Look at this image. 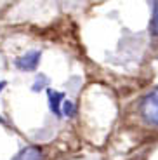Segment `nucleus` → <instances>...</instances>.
<instances>
[{"instance_id": "nucleus-1", "label": "nucleus", "mask_w": 158, "mask_h": 160, "mask_svg": "<svg viewBox=\"0 0 158 160\" xmlns=\"http://www.w3.org/2000/svg\"><path fill=\"white\" fill-rule=\"evenodd\" d=\"M141 115L146 122L158 125V87L148 92L141 101Z\"/></svg>"}, {"instance_id": "nucleus-2", "label": "nucleus", "mask_w": 158, "mask_h": 160, "mask_svg": "<svg viewBox=\"0 0 158 160\" xmlns=\"http://www.w3.org/2000/svg\"><path fill=\"white\" fill-rule=\"evenodd\" d=\"M40 58H42V52L40 51H28L26 54L17 58V59L14 61V64H16L19 70H23V72H33V70H37V66L40 64Z\"/></svg>"}, {"instance_id": "nucleus-3", "label": "nucleus", "mask_w": 158, "mask_h": 160, "mask_svg": "<svg viewBox=\"0 0 158 160\" xmlns=\"http://www.w3.org/2000/svg\"><path fill=\"white\" fill-rule=\"evenodd\" d=\"M47 99H49V108L54 115L61 117L63 115V101H64V94L57 91H52V89H47Z\"/></svg>"}, {"instance_id": "nucleus-4", "label": "nucleus", "mask_w": 158, "mask_h": 160, "mask_svg": "<svg viewBox=\"0 0 158 160\" xmlns=\"http://www.w3.org/2000/svg\"><path fill=\"white\" fill-rule=\"evenodd\" d=\"M12 160H44V155H42V152H40L38 148L28 146V148L21 150Z\"/></svg>"}, {"instance_id": "nucleus-5", "label": "nucleus", "mask_w": 158, "mask_h": 160, "mask_svg": "<svg viewBox=\"0 0 158 160\" xmlns=\"http://www.w3.org/2000/svg\"><path fill=\"white\" fill-rule=\"evenodd\" d=\"M47 85H49V78H47V77H45V75H38V77L35 78V82H33L32 89H33L35 92H40L44 87H47Z\"/></svg>"}, {"instance_id": "nucleus-6", "label": "nucleus", "mask_w": 158, "mask_h": 160, "mask_svg": "<svg viewBox=\"0 0 158 160\" xmlns=\"http://www.w3.org/2000/svg\"><path fill=\"white\" fill-rule=\"evenodd\" d=\"M151 32L158 35V0H153V16H151Z\"/></svg>"}, {"instance_id": "nucleus-7", "label": "nucleus", "mask_w": 158, "mask_h": 160, "mask_svg": "<svg viewBox=\"0 0 158 160\" xmlns=\"http://www.w3.org/2000/svg\"><path fill=\"white\" fill-rule=\"evenodd\" d=\"M63 115L64 117H73L77 113V106L73 101H63Z\"/></svg>"}, {"instance_id": "nucleus-8", "label": "nucleus", "mask_w": 158, "mask_h": 160, "mask_svg": "<svg viewBox=\"0 0 158 160\" xmlns=\"http://www.w3.org/2000/svg\"><path fill=\"white\" fill-rule=\"evenodd\" d=\"M5 87V82H4V80H2V82H0V91H2V89H4Z\"/></svg>"}]
</instances>
